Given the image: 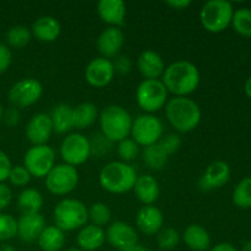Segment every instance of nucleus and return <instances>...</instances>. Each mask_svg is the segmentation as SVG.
Masks as SVG:
<instances>
[{
    "label": "nucleus",
    "mask_w": 251,
    "mask_h": 251,
    "mask_svg": "<svg viewBox=\"0 0 251 251\" xmlns=\"http://www.w3.org/2000/svg\"><path fill=\"white\" fill-rule=\"evenodd\" d=\"M161 81L174 97H188L200 85V71L191 61L176 60L166 66Z\"/></svg>",
    "instance_id": "obj_1"
},
{
    "label": "nucleus",
    "mask_w": 251,
    "mask_h": 251,
    "mask_svg": "<svg viewBox=\"0 0 251 251\" xmlns=\"http://www.w3.org/2000/svg\"><path fill=\"white\" fill-rule=\"evenodd\" d=\"M166 118L169 124L179 132H190L199 126L201 122V108L189 97H173L168 100L166 107Z\"/></svg>",
    "instance_id": "obj_2"
},
{
    "label": "nucleus",
    "mask_w": 251,
    "mask_h": 251,
    "mask_svg": "<svg viewBox=\"0 0 251 251\" xmlns=\"http://www.w3.org/2000/svg\"><path fill=\"white\" fill-rule=\"evenodd\" d=\"M137 176L135 168L129 163L113 161L100 169L98 181L103 190L120 195L134 189Z\"/></svg>",
    "instance_id": "obj_3"
},
{
    "label": "nucleus",
    "mask_w": 251,
    "mask_h": 251,
    "mask_svg": "<svg viewBox=\"0 0 251 251\" xmlns=\"http://www.w3.org/2000/svg\"><path fill=\"white\" fill-rule=\"evenodd\" d=\"M100 132L109 141L120 142L130 136L132 126V118L124 107L118 104H109L100 113Z\"/></svg>",
    "instance_id": "obj_4"
},
{
    "label": "nucleus",
    "mask_w": 251,
    "mask_h": 251,
    "mask_svg": "<svg viewBox=\"0 0 251 251\" xmlns=\"http://www.w3.org/2000/svg\"><path fill=\"white\" fill-rule=\"evenodd\" d=\"M54 226L63 232L81 229L88 222V208L76 199H63L56 203L53 211Z\"/></svg>",
    "instance_id": "obj_5"
},
{
    "label": "nucleus",
    "mask_w": 251,
    "mask_h": 251,
    "mask_svg": "<svg viewBox=\"0 0 251 251\" xmlns=\"http://www.w3.org/2000/svg\"><path fill=\"white\" fill-rule=\"evenodd\" d=\"M234 9L227 0H210L200 11L201 25L211 33L223 32L232 24Z\"/></svg>",
    "instance_id": "obj_6"
},
{
    "label": "nucleus",
    "mask_w": 251,
    "mask_h": 251,
    "mask_svg": "<svg viewBox=\"0 0 251 251\" xmlns=\"http://www.w3.org/2000/svg\"><path fill=\"white\" fill-rule=\"evenodd\" d=\"M137 105L146 114H152L166 107L168 91L161 80H142L136 88Z\"/></svg>",
    "instance_id": "obj_7"
},
{
    "label": "nucleus",
    "mask_w": 251,
    "mask_h": 251,
    "mask_svg": "<svg viewBox=\"0 0 251 251\" xmlns=\"http://www.w3.org/2000/svg\"><path fill=\"white\" fill-rule=\"evenodd\" d=\"M78 172L75 167L69 164H55L44 178L47 189L56 196H65L73 193L78 184Z\"/></svg>",
    "instance_id": "obj_8"
},
{
    "label": "nucleus",
    "mask_w": 251,
    "mask_h": 251,
    "mask_svg": "<svg viewBox=\"0 0 251 251\" xmlns=\"http://www.w3.org/2000/svg\"><path fill=\"white\" fill-rule=\"evenodd\" d=\"M163 124L153 114H141L132 120L130 136L139 146L145 147L156 144L163 136Z\"/></svg>",
    "instance_id": "obj_9"
},
{
    "label": "nucleus",
    "mask_w": 251,
    "mask_h": 251,
    "mask_svg": "<svg viewBox=\"0 0 251 251\" xmlns=\"http://www.w3.org/2000/svg\"><path fill=\"white\" fill-rule=\"evenodd\" d=\"M60 157L64 163L75 168L83 164L91 157L90 139L81 132L66 135L60 145Z\"/></svg>",
    "instance_id": "obj_10"
},
{
    "label": "nucleus",
    "mask_w": 251,
    "mask_h": 251,
    "mask_svg": "<svg viewBox=\"0 0 251 251\" xmlns=\"http://www.w3.org/2000/svg\"><path fill=\"white\" fill-rule=\"evenodd\" d=\"M55 166V152L48 145L32 146L24 156V167L34 178H46Z\"/></svg>",
    "instance_id": "obj_11"
},
{
    "label": "nucleus",
    "mask_w": 251,
    "mask_h": 251,
    "mask_svg": "<svg viewBox=\"0 0 251 251\" xmlns=\"http://www.w3.org/2000/svg\"><path fill=\"white\" fill-rule=\"evenodd\" d=\"M43 95V86L37 78L25 77L15 82L9 90V100L12 107L21 109L33 105Z\"/></svg>",
    "instance_id": "obj_12"
},
{
    "label": "nucleus",
    "mask_w": 251,
    "mask_h": 251,
    "mask_svg": "<svg viewBox=\"0 0 251 251\" xmlns=\"http://www.w3.org/2000/svg\"><path fill=\"white\" fill-rule=\"evenodd\" d=\"M105 240L119 251L139 244V235L135 228L123 221H115L105 230Z\"/></svg>",
    "instance_id": "obj_13"
},
{
    "label": "nucleus",
    "mask_w": 251,
    "mask_h": 251,
    "mask_svg": "<svg viewBox=\"0 0 251 251\" xmlns=\"http://www.w3.org/2000/svg\"><path fill=\"white\" fill-rule=\"evenodd\" d=\"M115 76L113 61L100 56L88 63L85 70V78L92 87L102 88L109 85Z\"/></svg>",
    "instance_id": "obj_14"
},
{
    "label": "nucleus",
    "mask_w": 251,
    "mask_h": 251,
    "mask_svg": "<svg viewBox=\"0 0 251 251\" xmlns=\"http://www.w3.org/2000/svg\"><path fill=\"white\" fill-rule=\"evenodd\" d=\"M53 124H51L50 115L47 113H37L27 123L25 129L26 139L32 144V146H41L47 145L53 134Z\"/></svg>",
    "instance_id": "obj_15"
},
{
    "label": "nucleus",
    "mask_w": 251,
    "mask_h": 251,
    "mask_svg": "<svg viewBox=\"0 0 251 251\" xmlns=\"http://www.w3.org/2000/svg\"><path fill=\"white\" fill-rule=\"evenodd\" d=\"M230 167L225 161L212 162L201 176L199 188L203 191H210L225 186L230 179Z\"/></svg>",
    "instance_id": "obj_16"
},
{
    "label": "nucleus",
    "mask_w": 251,
    "mask_h": 251,
    "mask_svg": "<svg viewBox=\"0 0 251 251\" xmlns=\"http://www.w3.org/2000/svg\"><path fill=\"white\" fill-rule=\"evenodd\" d=\"M125 42L124 32L119 27H108L104 31L100 32L97 38L98 51L105 59H114L120 54Z\"/></svg>",
    "instance_id": "obj_17"
},
{
    "label": "nucleus",
    "mask_w": 251,
    "mask_h": 251,
    "mask_svg": "<svg viewBox=\"0 0 251 251\" xmlns=\"http://www.w3.org/2000/svg\"><path fill=\"white\" fill-rule=\"evenodd\" d=\"M164 225V216L158 207L153 205L142 206L136 215V227L142 234H158Z\"/></svg>",
    "instance_id": "obj_18"
},
{
    "label": "nucleus",
    "mask_w": 251,
    "mask_h": 251,
    "mask_svg": "<svg viewBox=\"0 0 251 251\" xmlns=\"http://www.w3.org/2000/svg\"><path fill=\"white\" fill-rule=\"evenodd\" d=\"M46 227V220L41 213L22 215L17 220V237L24 243L37 242Z\"/></svg>",
    "instance_id": "obj_19"
},
{
    "label": "nucleus",
    "mask_w": 251,
    "mask_h": 251,
    "mask_svg": "<svg viewBox=\"0 0 251 251\" xmlns=\"http://www.w3.org/2000/svg\"><path fill=\"white\" fill-rule=\"evenodd\" d=\"M137 69L145 80H161L166 64L157 51L144 50L137 58Z\"/></svg>",
    "instance_id": "obj_20"
},
{
    "label": "nucleus",
    "mask_w": 251,
    "mask_h": 251,
    "mask_svg": "<svg viewBox=\"0 0 251 251\" xmlns=\"http://www.w3.org/2000/svg\"><path fill=\"white\" fill-rule=\"evenodd\" d=\"M100 19L109 27H122L125 24L126 6L122 0H100L97 4Z\"/></svg>",
    "instance_id": "obj_21"
},
{
    "label": "nucleus",
    "mask_w": 251,
    "mask_h": 251,
    "mask_svg": "<svg viewBox=\"0 0 251 251\" xmlns=\"http://www.w3.org/2000/svg\"><path fill=\"white\" fill-rule=\"evenodd\" d=\"M132 190H134L137 200L144 206L153 205L161 195V188H159L158 181L150 174L137 176Z\"/></svg>",
    "instance_id": "obj_22"
},
{
    "label": "nucleus",
    "mask_w": 251,
    "mask_h": 251,
    "mask_svg": "<svg viewBox=\"0 0 251 251\" xmlns=\"http://www.w3.org/2000/svg\"><path fill=\"white\" fill-rule=\"evenodd\" d=\"M32 37L44 43H51L60 36L61 25L54 16H41L32 25Z\"/></svg>",
    "instance_id": "obj_23"
},
{
    "label": "nucleus",
    "mask_w": 251,
    "mask_h": 251,
    "mask_svg": "<svg viewBox=\"0 0 251 251\" xmlns=\"http://www.w3.org/2000/svg\"><path fill=\"white\" fill-rule=\"evenodd\" d=\"M105 243V230L95 225H86L78 229L76 244L82 251H97Z\"/></svg>",
    "instance_id": "obj_24"
},
{
    "label": "nucleus",
    "mask_w": 251,
    "mask_h": 251,
    "mask_svg": "<svg viewBox=\"0 0 251 251\" xmlns=\"http://www.w3.org/2000/svg\"><path fill=\"white\" fill-rule=\"evenodd\" d=\"M186 247L193 251H206L211 248V235L202 226L189 225L183 233Z\"/></svg>",
    "instance_id": "obj_25"
},
{
    "label": "nucleus",
    "mask_w": 251,
    "mask_h": 251,
    "mask_svg": "<svg viewBox=\"0 0 251 251\" xmlns=\"http://www.w3.org/2000/svg\"><path fill=\"white\" fill-rule=\"evenodd\" d=\"M65 232L56 226H47L37 239L42 251H61L65 245Z\"/></svg>",
    "instance_id": "obj_26"
},
{
    "label": "nucleus",
    "mask_w": 251,
    "mask_h": 251,
    "mask_svg": "<svg viewBox=\"0 0 251 251\" xmlns=\"http://www.w3.org/2000/svg\"><path fill=\"white\" fill-rule=\"evenodd\" d=\"M100 117L97 107L91 102L80 103L76 107H73L74 129L85 130L92 126Z\"/></svg>",
    "instance_id": "obj_27"
},
{
    "label": "nucleus",
    "mask_w": 251,
    "mask_h": 251,
    "mask_svg": "<svg viewBox=\"0 0 251 251\" xmlns=\"http://www.w3.org/2000/svg\"><path fill=\"white\" fill-rule=\"evenodd\" d=\"M53 131L56 134H66L74 129L73 107L66 103H60L55 105L50 114Z\"/></svg>",
    "instance_id": "obj_28"
},
{
    "label": "nucleus",
    "mask_w": 251,
    "mask_h": 251,
    "mask_svg": "<svg viewBox=\"0 0 251 251\" xmlns=\"http://www.w3.org/2000/svg\"><path fill=\"white\" fill-rule=\"evenodd\" d=\"M42 206H43V196L36 189H25L17 198V208L22 215L39 213Z\"/></svg>",
    "instance_id": "obj_29"
},
{
    "label": "nucleus",
    "mask_w": 251,
    "mask_h": 251,
    "mask_svg": "<svg viewBox=\"0 0 251 251\" xmlns=\"http://www.w3.org/2000/svg\"><path fill=\"white\" fill-rule=\"evenodd\" d=\"M142 159H144L145 164L149 167L152 171H161L166 167L167 162H168L169 156L163 147L161 146L159 142L151 145V146L145 147L142 151Z\"/></svg>",
    "instance_id": "obj_30"
},
{
    "label": "nucleus",
    "mask_w": 251,
    "mask_h": 251,
    "mask_svg": "<svg viewBox=\"0 0 251 251\" xmlns=\"http://www.w3.org/2000/svg\"><path fill=\"white\" fill-rule=\"evenodd\" d=\"M5 38H6L9 48L12 47V48L21 49L29 44L32 39V32L28 27L24 26V25H16L7 29Z\"/></svg>",
    "instance_id": "obj_31"
},
{
    "label": "nucleus",
    "mask_w": 251,
    "mask_h": 251,
    "mask_svg": "<svg viewBox=\"0 0 251 251\" xmlns=\"http://www.w3.org/2000/svg\"><path fill=\"white\" fill-rule=\"evenodd\" d=\"M233 203L239 208H251V176L242 179L233 190Z\"/></svg>",
    "instance_id": "obj_32"
},
{
    "label": "nucleus",
    "mask_w": 251,
    "mask_h": 251,
    "mask_svg": "<svg viewBox=\"0 0 251 251\" xmlns=\"http://www.w3.org/2000/svg\"><path fill=\"white\" fill-rule=\"evenodd\" d=\"M88 221L92 222L91 225L100 228L109 226L112 221V211L104 202L92 203L88 208Z\"/></svg>",
    "instance_id": "obj_33"
},
{
    "label": "nucleus",
    "mask_w": 251,
    "mask_h": 251,
    "mask_svg": "<svg viewBox=\"0 0 251 251\" xmlns=\"http://www.w3.org/2000/svg\"><path fill=\"white\" fill-rule=\"evenodd\" d=\"M232 26L237 33L244 37H251V9L242 7L233 14Z\"/></svg>",
    "instance_id": "obj_34"
},
{
    "label": "nucleus",
    "mask_w": 251,
    "mask_h": 251,
    "mask_svg": "<svg viewBox=\"0 0 251 251\" xmlns=\"http://www.w3.org/2000/svg\"><path fill=\"white\" fill-rule=\"evenodd\" d=\"M180 243V234L174 228H162L157 234V244L161 251L174 250Z\"/></svg>",
    "instance_id": "obj_35"
},
{
    "label": "nucleus",
    "mask_w": 251,
    "mask_h": 251,
    "mask_svg": "<svg viewBox=\"0 0 251 251\" xmlns=\"http://www.w3.org/2000/svg\"><path fill=\"white\" fill-rule=\"evenodd\" d=\"M17 237V220L9 213L0 212V243Z\"/></svg>",
    "instance_id": "obj_36"
},
{
    "label": "nucleus",
    "mask_w": 251,
    "mask_h": 251,
    "mask_svg": "<svg viewBox=\"0 0 251 251\" xmlns=\"http://www.w3.org/2000/svg\"><path fill=\"white\" fill-rule=\"evenodd\" d=\"M117 152L120 161L125 162V163H129V162L135 161L139 157L140 146L131 137H127V139H124L120 142H118Z\"/></svg>",
    "instance_id": "obj_37"
},
{
    "label": "nucleus",
    "mask_w": 251,
    "mask_h": 251,
    "mask_svg": "<svg viewBox=\"0 0 251 251\" xmlns=\"http://www.w3.org/2000/svg\"><path fill=\"white\" fill-rule=\"evenodd\" d=\"M112 145L113 142L109 141L102 132L95 134L90 140L91 156H95L96 158H102L105 154L109 153V151L112 150Z\"/></svg>",
    "instance_id": "obj_38"
},
{
    "label": "nucleus",
    "mask_w": 251,
    "mask_h": 251,
    "mask_svg": "<svg viewBox=\"0 0 251 251\" xmlns=\"http://www.w3.org/2000/svg\"><path fill=\"white\" fill-rule=\"evenodd\" d=\"M31 179L32 176L24 166H12L7 180L14 186L22 188V186H26L31 181Z\"/></svg>",
    "instance_id": "obj_39"
},
{
    "label": "nucleus",
    "mask_w": 251,
    "mask_h": 251,
    "mask_svg": "<svg viewBox=\"0 0 251 251\" xmlns=\"http://www.w3.org/2000/svg\"><path fill=\"white\" fill-rule=\"evenodd\" d=\"M159 144L163 147L164 151L168 153V156L171 157L172 154H176V152L180 150L181 144V137L178 134H168L166 136H162V139L159 140Z\"/></svg>",
    "instance_id": "obj_40"
},
{
    "label": "nucleus",
    "mask_w": 251,
    "mask_h": 251,
    "mask_svg": "<svg viewBox=\"0 0 251 251\" xmlns=\"http://www.w3.org/2000/svg\"><path fill=\"white\" fill-rule=\"evenodd\" d=\"M113 66H114L115 74L118 73L120 75H127L132 69V60L130 59V56L119 54L113 60Z\"/></svg>",
    "instance_id": "obj_41"
},
{
    "label": "nucleus",
    "mask_w": 251,
    "mask_h": 251,
    "mask_svg": "<svg viewBox=\"0 0 251 251\" xmlns=\"http://www.w3.org/2000/svg\"><path fill=\"white\" fill-rule=\"evenodd\" d=\"M12 61L11 49L4 43H0V75L9 70Z\"/></svg>",
    "instance_id": "obj_42"
},
{
    "label": "nucleus",
    "mask_w": 251,
    "mask_h": 251,
    "mask_svg": "<svg viewBox=\"0 0 251 251\" xmlns=\"http://www.w3.org/2000/svg\"><path fill=\"white\" fill-rule=\"evenodd\" d=\"M20 120H21V113H20V109H17V108L10 107L2 113L1 122H4L5 125H7L9 127L16 126L20 123Z\"/></svg>",
    "instance_id": "obj_43"
},
{
    "label": "nucleus",
    "mask_w": 251,
    "mask_h": 251,
    "mask_svg": "<svg viewBox=\"0 0 251 251\" xmlns=\"http://www.w3.org/2000/svg\"><path fill=\"white\" fill-rule=\"evenodd\" d=\"M12 168V163L9 156L2 150H0V183H4L9 179L10 171Z\"/></svg>",
    "instance_id": "obj_44"
},
{
    "label": "nucleus",
    "mask_w": 251,
    "mask_h": 251,
    "mask_svg": "<svg viewBox=\"0 0 251 251\" xmlns=\"http://www.w3.org/2000/svg\"><path fill=\"white\" fill-rule=\"evenodd\" d=\"M12 201V190L5 183H0V212L9 207Z\"/></svg>",
    "instance_id": "obj_45"
},
{
    "label": "nucleus",
    "mask_w": 251,
    "mask_h": 251,
    "mask_svg": "<svg viewBox=\"0 0 251 251\" xmlns=\"http://www.w3.org/2000/svg\"><path fill=\"white\" fill-rule=\"evenodd\" d=\"M168 6H171L174 10H185L191 5L190 0H168L166 1Z\"/></svg>",
    "instance_id": "obj_46"
},
{
    "label": "nucleus",
    "mask_w": 251,
    "mask_h": 251,
    "mask_svg": "<svg viewBox=\"0 0 251 251\" xmlns=\"http://www.w3.org/2000/svg\"><path fill=\"white\" fill-rule=\"evenodd\" d=\"M210 251H238L237 248L233 247L229 243H218L215 247L211 248Z\"/></svg>",
    "instance_id": "obj_47"
},
{
    "label": "nucleus",
    "mask_w": 251,
    "mask_h": 251,
    "mask_svg": "<svg viewBox=\"0 0 251 251\" xmlns=\"http://www.w3.org/2000/svg\"><path fill=\"white\" fill-rule=\"evenodd\" d=\"M244 90H245V95H247L248 97H249L251 100V76L249 78H248L247 82H245Z\"/></svg>",
    "instance_id": "obj_48"
},
{
    "label": "nucleus",
    "mask_w": 251,
    "mask_h": 251,
    "mask_svg": "<svg viewBox=\"0 0 251 251\" xmlns=\"http://www.w3.org/2000/svg\"><path fill=\"white\" fill-rule=\"evenodd\" d=\"M122 251H149V250H147L145 247H142V245L137 244V245H134V247L127 248V249L122 250Z\"/></svg>",
    "instance_id": "obj_49"
},
{
    "label": "nucleus",
    "mask_w": 251,
    "mask_h": 251,
    "mask_svg": "<svg viewBox=\"0 0 251 251\" xmlns=\"http://www.w3.org/2000/svg\"><path fill=\"white\" fill-rule=\"evenodd\" d=\"M0 251H15V248L12 245L7 244V243H2L0 245Z\"/></svg>",
    "instance_id": "obj_50"
},
{
    "label": "nucleus",
    "mask_w": 251,
    "mask_h": 251,
    "mask_svg": "<svg viewBox=\"0 0 251 251\" xmlns=\"http://www.w3.org/2000/svg\"><path fill=\"white\" fill-rule=\"evenodd\" d=\"M242 251H251V240H250V242L245 243V244L243 245Z\"/></svg>",
    "instance_id": "obj_51"
},
{
    "label": "nucleus",
    "mask_w": 251,
    "mask_h": 251,
    "mask_svg": "<svg viewBox=\"0 0 251 251\" xmlns=\"http://www.w3.org/2000/svg\"><path fill=\"white\" fill-rule=\"evenodd\" d=\"M65 251H82V250L78 249L77 247H74V248H69V249H66Z\"/></svg>",
    "instance_id": "obj_52"
},
{
    "label": "nucleus",
    "mask_w": 251,
    "mask_h": 251,
    "mask_svg": "<svg viewBox=\"0 0 251 251\" xmlns=\"http://www.w3.org/2000/svg\"><path fill=\"white\" fill-rule=\"evenodd\" d=\"M2 113H4V109H2V105L1 103H0V123H1L2 120Z\"/></svg>",
    "instance_id": "obj_53"
},
{
    "label": "nucleus",
    "mask_w": 251,
    "mask_h": 251,
    "mask_svg": "<svg viewBox=\"0 0 251 251\" xmlns=\"http://www.w3.org/2000/svg\"><path fill=\"white\" fill-rule=\"evenodd\" d=\"M159 251H161V250H159Z\"/></svg>",
    "instance_id": "obj_54"
}]
</instances>
